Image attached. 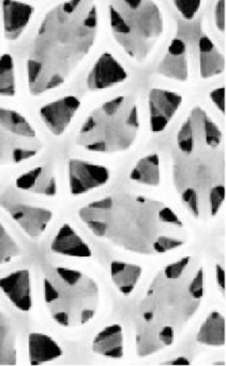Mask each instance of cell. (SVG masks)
I'll use <instances>...</instances> for the list:
<instances>
[{
  "instance_id": "32",
  "label": "cell",
  "mask_w": 226,
  "mask_h": 366,
  "mask_svg": "<svg viewBox=\"0 0 226 366\" xmlns=\"http://www.w3.org/2000/svg\"><path fill=\"white\" fill-rule=\"evenodd\" d=\"M188 292L195 300H200L204 295V273L202 267L198 269L191 284L188 287Z\"/></svg>"
},
{
  "instance_id": "29",
  "label": "cell",
  "mask_w": 226,
  "mask_h": 366,
  "mask_svg": "<svg viewBox=\"0 0 226 366\" xmlns=\"http://www.w3.org/2000/svg\"><path fill=\"white\" fill-rule=\"evenodd\" d=\"M185 244L181 239H175V237H163L159 235L153 244V252L158 254H164V252H170V250L176 249Z\"/></svg>"
},
{
  "instance_id": "19",
  "label": "cell",
  "mask_w": 226,
  "mask_h": 366,
  "mask_svg": "<svg viewBox=\"0 0 226 366\" xmlns=\"http://www.w3.org/2000/svg\"><path fill=\"white\" fill-rule=\"evenodd\" d=\"M93 352L111 359L123 357V331L119 325L106 327L99 332L93 342Z\"/></svg>"
},
{
  "instance_id": "7",
  "label": "cell",
  "mask_w": 226,
  "mask_h": 366,
  "mask_svg": "<svg viewBox=\"0 0 226 366\" xmlns=\"http://www.w3.org/2000/svg\"><path fill=\"white\" fill-rule=\"evenodd\" d=\"M41 141L27 138L0 124V164H20L41 151Z\"/></svg>"
},
{
  "instance_id": "26",
  "label": "cell",
  "mask_w": 226,
  "mask_h": 366,
  "mask_svg": "<svg viewBox=\"0 0 226 366\" xmlns=\"http://www.w3.org/2000/svg\"><path fill=\"white\" fill-rule=\"evenodd\" d=\"M16 95V72L14 57L4 54L0 57V96L14 97Z\"/></svg>"
},
{
  "instance_id": "5",
  "label": "cell",
  "mask_w": 226,
  "mask_h": 366,
  "mask_svg": "<svg viewBox=\"0 0 226 366\" xmlns=\"http://www.w3.org/2000/svg\"><path fill=\"white\" fill-rule=\"evenodd\" d=\"M108 12L115 40L134 61H144L163 34L160 8L153 0H111Z\"/></svg>"
},
{
  "instance_id": "18",
  "label": "cell",
  "mask_w": 226,
  "mask_h": 366,
  "mask_svg": "<svg viewBox=\"0 0 226 366\" xmlns=\"http://www.w3.org/2000/svg\"><path fill=\"white\" fill-rule=\"evenodd\" d=\"M52 250L63 256L89 258L93 254L88 244L76 232L70 224H65L52 242Z\"/></svg>"
},
{
  "instance_id": "28",
  "label": "cell",
  "mask_w": 226,
  "mask_h": 366,
  "mask_svg": "<svg viewBox=\"0 0 226 366\" xmlns=\"http://www.w3.org/2000/svg\"><path fill=\"white\" fill-rule=\"evenodd\" d=\"M173 3L185 20H192L200 10L202 0H173Z\"/></svg>"
},
{
  "instance_id": "4",
  "label": "cell",
  "mask_w": 226,
  "mask_h": 366,
  "mask_svg": "<svg viewBox=\"0 0 226 366\" xmlns=\"http://www.w3.org/2000/svg\"><path fill=\"white\" fill-rule=\"evenodd\" d=\"M140 129L132 96H119L96 109L81 128L76 143L95 153L114 154L133 145Z\"/></svg>"
},
{
  "instance_id": "35",
  "label": "cell",
  "mask_w": 226,
  "mask_h": 366,
  "mask_svg": "<svg viewBox=\"0 0 226 366\" xmlns=\"http://www.w3.org/2000/svg\"><path fill=\"white\" fill-rule=\"evenodd\" d=\"M215 25L221 31H225V0H217L215 8Z\"/></svg>"
},
{
  "instance_id": "14",
  "label": "cell",
  "mask_w": 226,
  "mask_h": 366,
  "mask_svg": "<svg viewBox=\"0 0 226 366\" xmlns=\"http://www.w3.org/2000/svg\"><path fill=\"white\" fill-rule=\"evenodd\" d=\"M0 289L18 310L22 312L31 310V274L27 269L14 272L6 277L0 278Z\"/></svg>"
},
{
  "instance_id": "13",
  "label": "cell",
  "mask_w": 226,
  "mask_h": 366,
  "mask_svg": "<svg viewBox=\"0 0 226 366\" xmlns=\"http://www.w3.org/2000/svg\"><path fill=\"white\" fill-rule=\"evenodd\" d=\"M9 214L24 232L34 239L40 237L46 231L53 217L50 209L23 203L11 205L9 207Z\"/></svg>"
},
{
  "instance_id": "37",
  "label": "cell",
  "mask_w": 226,
  "mask_h": 366,
  "mask_svg": "<svg viewBox=\"0 0 226 366\" xmlns=\"http://www.w3.org/2000/svg\"><path fill=\"white\" fill-rule=\"evenodd\" d=\"M215 278L221 290L225 291V271L220 264L215 265Z\"/></svg>"
},
{
  "instance_id": "10",
  "label": "cell",
  "mask_w": 226,
  "mask_h": 366,
  "mask_svg": "<svg viewBox=\"0 0 226 366\" xmlns=\"http://www.w3.org/2000/svg\"><path fill=\"white\" fill-rule=\"evenodd\" d=\"M183 102V97L173 92L151 89L149 94L150 128L153 132H161L168 127Z\"/></svg>"
},
{
  "instance_id": "8",
  "label": "cell",
  "mask_w": 226,
  "mask_h": 366,
  "mask_svg": "<svg viewBox=\"0 0 226 366\" xmlns=\"http://www.w3.org/2000/svg\"><path fill=\"white\" fill-rule=\"evenodd\" d=\"M68 177L70 192L74 196H81L106 185L110 181L111 174L106 167L72 159L68 164Z\"/></svg>"
},
{
  "instance_id": "25",
  "label": "cell",
  "mask_w": 226,
  "mask_h": 366,
  "mask_svg": "<svg viewBox=\"0 0 226 366\" xmlns=\"http://www.w3.org/2000/svg\"><path fill=\"white\" fill-rule=\"evenodd\" d=\"M130 179L138 184L159 186L160 162L157 154L142 158L130 173Z\"/></svg>"
},
{
  "instance_id": "30",
  "label": "cell",
  "mask_w": 226,
  "mask_h": 366,
  "mask_svg": "<svg viewBox=\"0 0 226 366\" xmlns=\"http://www.w3.org/2000/svg\"><path fill=\"white\" fill-rule=\"evenodd\" d=\"M190 261H191V257H185V258L180 259L177 262L170 263L168 267H165V269H164V276H165L166 280H179L181 275H183L185 267L189 264Z\"/></svg>"
},
{
  "instance_id": "33",
  "label": "cell",
  "mask_w": 226,
  "mask_h": 366,
  "mask_svg": "<svg viewBox=\"0 0 226 366\" xmlns=\"http://www.w3.org/2000/svg\"><path fill=\"white\" fill-rule=\"evenodd\" d=\"M181 199H183V203L187 205L188 209L192 212L195 217H198L200 215V209H198V197L197 192L194 188L189 187L187 189L183 190L181 194Z\"/></svg>"
},
{
  "instance_id": "31",
  "label": "cell",
  "mask_w": 226,
  "mask_h": 366,
  "mask_svg": "<svg viewBox=\"0 0 226 366\" xmlns=\"http://www.w3.org/2000/svg\"><path fill=\"white\" fill-rule=\"evenodd\" d=\"M224 200H225V187L223 185L213 186L209 192L211 215H217Z\"/></svg>"
},
{
  "instance_id": "16",
  "label": "cell",
  "mask_w": 226,
  "mask_h": 366,
  "mask_svg": "<svg viewBox=\"0 0 226 366\" xmlns=\"http://www.w3.org/2000/svg\"><path fill=\"white\" fill-rule=\"evenodd\" d=\"M158 72L166 78L185 82L189 76L187 46L181 39H174L168 48L163 61L158 67Z\"/></svg>"
},
{
  "instance_id": "22",
  "label": "cell",
  "mask_w": 226,
  "mask_h": 366,
  "mask_svg": "<svg viewBox=\"0 0 226 366\" xmlns=\"http://www.w3.org/2000/svg\"><path fill=\"white\" fill-rule=\"evenodd\" d=\"M142 275V267L131 263L113 261L111 264V276L113 282L123 295H129L133 292L136 284Z\"/></svg>"
},
{
  "instance_id": "6",
  "label": "cell",
  "mask_w": 226,
  "mask_h": 366,
  "mask_svg": "<svg viewBox=\"0 0 226 366\" xmlns=\"http://www.w3.org/2000/svg\"><path fill=\"white\" fill-rule=\"evenodd\" d=\"M221 141V130L200 108L192 110L177 134L179 149L187 155L200 149H215Z\"/></svg>"
},
{
  "instance_id": "1",
  "label": "cell",
  "mask_w": 226,
  "mask_h": 366,
  "mask_svg": "<svg viewBox=\"0 0 226 366\" xmlns=\"http://www.w3.org/2000/svg\"><path fill=\"white\" fill-rule=\"evenodd\" d=\"M98 23L93 0H67L46 14L27 61L33 95L57 89L76 71L93 49Z\"/></svg>"
},
{
  "instance_id": "9",
  "label": "cell",
  "mask_w": 226,
  "mask_h": 366,
  "mask_svg": "<svg viewBox=\"0 0 226 366\" xmlns=\"http://www.w3.org/2000/svg\"><path fill=\"white\" fill-rule=\"evenodd\" d=\"M174 329L172 325L157 321H145L138 327L136 352L140 357L153 355L174 342Z\"/></svg>"
},
{
  "instance_id": "27",
  "label": "cell",
  "mask_w": 226,
  "mask_h": 366,
  "mask_svg": "<svg viewBox=\"0 0 226 366\" xmlns=\"http://www.w3.org/2000/svg\"><path fill=\"white\" fill-rule=\"evenodd\" d=\"M21 252L19 244L12 239L5 227L0 224V265L10 262L12 259L20 256Z\"/></svg>"
},
{
  "instance_id": "21",
  "label": "cell",
  "mask_w": 226,
  "mask_h": 366,
  "mask_svg": "<svg viewBox=\"0 0 226 366\" xmlns=\"http://www.w3.org/2000/svg\"><path fill=\"white\" fill-rule=\"evenodd\" d=\"M200 74L202 78H212L225 69V59L209 38L202 37L198 41Z\"/></svg>"
},
{
  "instance_id": "23",
  "label": "cell",
  "mask_w": 226,
  "mask_h": 366,
  "mask_svg": "<svg viewBox=\"0 0 226 366\" xmlns=\"http://www.w3.org/2000/svg\"><path fill=\"white\" fill-rule=\"evenodd\" d=\"M16 333L9 317L0 310V365H16Z\"/></svg>"
},
{
  "instance_id": "36",
  "label": "cell",
  "mask_w": 226,
  "mask_h": 366,
  "mask_svg": "<svg viewBox=\"0 0 226 366\" xmlns=\"http://www.w3.org/2000/svg\"><path fill=\"white\" fill-rule=\"evenodd\" d=\"M210 98L221 112H225V87H219L211 92Z\"/></svg>"
},
{
  "instance_id": "38",
  "label": "cell",
  "mask_w": 226,
  "mask_h": 366,
  "mask_svg": "<svg viewBox=\"0 0 226 366\" xmlns=\"http://www.w3.org/2000/svg\"><path fill=\"white\" fill-rule=\"evenodd\" d=\"M165 364H170V365H189L190 361H188L187 357H179L176 360H173V361L166 362Z\"/></svg>"
},
{
  "instance_id": "11",
  "label": "cell",
  "mask_w": 226,
  "mask_h": 366,
  "mask_svg": "<svg viewBox=\"0 0 226 366\" xmlns=\"http://www.w3.org/2000/svg\"><path fill=\"white\" fill-rule=\"evenodd\" d=\"M125 68L110 53H104L96 61L87 76V86L91 91H101L120 84L127 80Z\"/></svg>"
},
{
  "instance_id": "3",
  "label": "cell",
  "mask_w": 226,
  "mask_h": 366,
  "mask_svg": "<svg viewBox=\"0 0 226 366\" xmlns=\"http://www.w3.org/2000/svg\"><path fill=\"white\" fill-rule=\"evenodd\" d=\"M44 301L53 319L61 327L86 325L100 304L97 282L84 273L67 267H54L43 280Z\"/></svg>"
},
{
  "instance_id": "15",
  "label": "cell",
  "mask_w": 226,
  "mask_h": 366,
  "mask_svg": "<svg viewBox=\"0 0 226 366\" xmlns=\"http://www.w3.org/2000/svg\"><path fill=\"white\" fill-rule=\"evenodd\" d=\"M35 9L18 0H4L3 18L6 39H19L29 26Z\"/></svg>"
},
{
  "instance_id": "2",
  "label": "cell",
  "mask_w": 226,
  "mask_h": 366,
  "mask_svg": "<svg viewBox=\"0 0 226 366\" xmlns=\"http://www.w3.org/2000/svg\"><path fill=\"white\" fill-rule=\"evenodd\" d=\"M161 202L118 194L89 203L80 209V217L98 237L132 252L151 254L160 231Z\"/></svg>"
},
{
  "instance_id": "24",
  "label": "cell",
  "mask_w": 226,
  "mask_h": 366,
  "mask_svg": "<svg viewBox=\"0 0 226 366\" xmlns=\"http://www.w3.org/2000/svg\"><path fill=\"white\" fill-rule=\"evenodd\" d=\"M196 340L207 346L225 345V319L220 312H212L205 320L196 335Z\"/></svg>"
},
{
  "instance_id": "17",
  "label": "cell",
  "mask_w": 226,
  "mask_h": 366,
  "mask_svg": "<svg viewBox=\"0 0 226 366\" xmlns=\"http://www.w3.org/2000/svg\"><path fill=\"white\" fill-rule=\"evenodd\" d=\"M16 187L31 194L53 197L57 192L56 179L50 167H38L16 179Z\"/></svg>"
},
{
  "instance_id": "12",
  "label": "cell",
  "mask_w": 226,
  "mask_h": 366,
  "mask_svg": "<svg viewBox=\"0 0 226 366\" xmlns=\"http://www.w3.org/2000/svg\"><path fill=\"white\" fill-rule=\"evenodd\" d=\"M81 107V102L74 96H67L42 107L40 117L55 136H61L73 119Z\"/></svg>"
},
{
  "instance_id": "34",
  "label": "cell",
  "mask_w": 226,
  "mask_h": 366,
  "mask_svg": "<svg viewBox=\"0 0 226 366\" xmlns=\"http://www.w3.org/2000/svg\"><path fill=\"white\" fill-rule=\"evenodd\" d=\"M159 219L163 224H173V226H177L178 228L183 227V222L179 220L176 214L168 207H162L159 209Z\"/></svg>"
},
{
  "instance_id": "20",
  "label": "cell",
  "mask_w": 226,
  "mask_h": 366,
  "mask_svg": "<svg viewBox=\"0 0 226 366\" xmlns=\"http://www.w3.org/2000/svg\"><path fill=\"white\" fill-rule=\"evenodd\" d=\"M29 352L33 365L46 363L63 355V349L51 336L42 333H31Z\"/></svg>"
}]
</instances>
